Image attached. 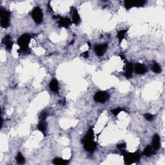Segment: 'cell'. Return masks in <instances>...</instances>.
I'll return each instance as SVG.
<instances>
[{
	"mask_svg": "<svg viewBox=\"0 0 165 165\" xmlns=\"http://www.w3.org/2000/svg\"><path fill=\"white\" fill-rule=\"evenodd\" d=\"M94 132L92 128H90L86 135L82 139L84 148L89 153H93L96 149L97 144L94 141Z\"/></svg>",
	"mask_w": 165,
	"mask_h": 165,
	"instance_id": "cell-1",
	"label": "cell"
},
{
	"mask_svg": "<svg viewBox=\"0 0 165 165\" xmlns=\"http://www.w3.org/2000/svg\"><path fill=\"white\" fill-rule=\"evenodd\" d=\"M30 39H31V36L28 34H25L19 37L18 40V44L20 48L18 52L24 54H26L30 52L29 45Z\"/></svg>",
	"mask_w": 165,
	"mask_h": 165,
	"instance_id": "cell-2",
	"label": "cell"
},
{
	"mask_svg": "<svg viewBox=\"0 0 165 165\" xmlns=\"http://www.w3.org/2000/svg\"><path fill=\"white\" fill-rule=\"evenodd\" d=\"M123 156L124 157V163L126 164H131L137 162L141 158L139 153L137 152V151L134 153H129L124 151L123 153Z\"/></svg>",
	"mask_w": 165,
	"mask_h": 165,
	"instance_id": "cell-3",
	"label": "cell"
},
{
	"mask_svg": "<svg viewBox=\"0 0 165 165\" xmlns=\"http://www.w3.org/2000/svg\"><path fill=\"white\" fill-rule=\"evenodd\" d=\"M11 12L3 8H1V26L3 28H7L10 25Z\"/></svg>",
	"mask_w": 165,
	"mask_h": 165,
	"instance_id": "cell-4",
	"label": "cell"
},
{
	"mask_svg": "<svg viewBox=\"0 0 165 165\" xmlns=\"http://www.w3.org/2000/svg\"><path fill=\"white\" fill-rule=\"evenodd\" d=\"M31 16L33 20L37 24H40L42 23L43 19V14L42 10L38 6H36L34 9Z\"/></svg>",
	"mask_w": 165,
	"mask_h": 165,
	"instance_id": "cell-5",
	"label": "cell"
},
{
	"mask_svg": "<svg viewBox=\"0 0 165 165\" xmlns=\"http://www.w3.org/2000/svg\"><path fill=\"white\" fill-rule=\"evenodd\" d=\"M109 99V95L105 91H99L96 93L94 97V99L97 103H104Z\"/></svg>",
	"mask_w": 165,
	"mask_h": 165,
	"instance_id": "cell-6",
	"label": "cell"
},
{
	"mask_svg": "<svg viewBox=\"0 0 165 165\" xmlns=\"http://www.w3.org/2000/svg\"><path fill=\"white\" fill-rule=\"evenodd\" d=\"M146 3V1H124V6L126 10H129L134 6L136 7H139V6H143Z\"/></svg>",
	"mask_w": 165,
	"mask_h": 165,
	"instance_id": "cell-7",
	"label": "cell"
},
{
	"mask_svg": "<svg viewBox=\"0 0 165 165\" xmlns=\"http://www.w3.org/2000/svg\"><path fill=\"white\" fill-rule=\"evenodd\" d=\"M108 48L107 44H101L95 46L94 50L97 56H102L105 53Z\"/></svg>",
	"mask_w": 165,
	"mask_h": 165,
	"instance_id": "cell-8",
	"label": "cell"
},
{
	"mask_svg": "<svg viewBox=\"0 0 165 165\" xmlns=\"http://www.w3.org/2000/svg\"><path fill=\"white\" fill-rule=\"evenodd\" d=\"M72 21L69 18H60L58 25L59 27H64V28H68L71 25Z\"/></svg>",
	"mask_w": 165,
	"mask_h": 165,
	"instance_id": "cell-9",
	"label": "cell"
},
{
	"mask_svg": "<svg viewBox=\"0 0 165 165\" xmlns=\"http://www.w3.org/2000/svg\"><path fill=\"white\" fill-rule=\"evenodd\" d=\"M71 12H72V23H74L75 25H77L79 24L81 21L80 16L77 12V9L74 7H71Z\"/></svg>",
	"mask_w": 165,
	"mask_h": 165,
	"instance_id": "cell-10",
	"label": "cell"
},
{
	"mask_svg": "<svg viewBox=\"0 0 165 165\" xmlns=\"http://www.w3.org/2000/svg\"><path fill=\"white\" fill-rule=\"evenodd\" d=\"M3 43L5 45L6 49L9 51H11L13 46V42L11 39V36H6L3 39Z\"/></svg>",
	"mask_w": 165,
	"mask_h": 165,
	"instance_id": "cell-11",
	"label": "cell"
},
{
	"mask_svg": "<svg viewBox=\"0 0 165 165\" xmlns=\"http://www.w3.org/2000/svg\"><path fill=\"white\" fill-rule=\"evenodd\" d=\"M134 70L137 74L141 75L144 74L147 72L146 67L141 63H136L134 66Z\"/></svg>",
	"mask_w": 165,
	"mask_h": 165,
	"instance_id": "cell-12",
	"label": "cell"
},
{
	"mask_svg": "<svg viewBox=\"0 0 165 165\" xmlns=\"http://www.w3.org/2000/svg\"><path fill=\"white\" fill-rule=\"evenodd\" d=\"M133 70L134 66L131 63H127L125 66V73H124V76H126V77H127V78H131L132 77Z\"/></svg>",
	"mask_w": 165,
	"mask_h": 165,
	"instance_id": "cell-13",
	"label": "cell"
},
{
	"mask_svg": "<svg viewBox=\"0 0 165 165\" xmlns=\"http://www.w3.org/2000/svg\"><path fill=\"white\" fill-rule=\"evenodd\" d=\"M152 148L156 150H157L160 148L161 145V141L160 137L157 134H155L152 138Z\"/></svg>",
	"mask_w": 165,
	"mask_h": 165,
	"instance_id": "cell-14",
	"label": "cell"
},
{
	"mask_svg": "<svg viewBox=\"0 0 165 165\" xmlns=\"http://www.w3.org/2000/svg\"><path fill=\"white\" fill-rule=\"evenodd\" d=\"M50 89L53 92L58 93L59 92V84L56 79H52L50 83Z\"/></svg>",
	"mask_w": 165,
	"mask_h": 165,
	"instance_id": "cell-15",
	"label": "cell"
},
{
	"mask_svg": "<svg viewBox=\"0 0 165 165\" xmlns=\"http://www.w3.org/2000/svg\"><path fill=\"white\" fill-rule=\"evenodd\" d=\"M53 163L56 165H65L69 163V161L61 159V158H56L53 160Z\"/></svg>",
	"mask_w": 165,
	"mask_h": 165,
	"instance_id": "cell-16",
	"label": "cell"
},
{
	"mask_svg": "<svg viewBox=\"0 0 165 165\" xmlns=\"http://www.w3.org/2000/svg\"><path fill=\"white\" fill-rule=\"evenodd\" d=\"M38 129L43 134H45L46 130V123L44 122V121H41V122H40L38 125Z\"/></svg>",
	"mask_w": 165,
	"mask_h": 165,
	"instance_id": "cell-17",
	"label": "cell"
},
{
	"mask_svg": "<svg viewBox=\"0 0 165 165\" xmlns=\"http://www.w3.org/2000/svg\"><path fill=\"white\" fill-rule=\"evenodd\" d=\"M126 32H127V30H120V31L117 32V36L119 41V43L122 42V41L124 39Z\"/></svg>",
	"mask_w": 165,
	"mask_h": 165,
	"instance_id": "cell-18",
	"label": "cell"
},
{
	"mask_svg": "<svg viewBox=\"0 0 165 165\" xmlns=\"http://www.w3.org/2000/svg\"><path fill=\"white\" fill-rule=\"evenodd\" d=\"M153 154V150L152 148L150 146H147L143 151V155L146 157L151 156Z\"/></svg>",
	"mask_w": 165,
	"mask_h": 165,
	"instance_id": "cell-19",
	"label": "cell"
},
{
	"mask_svg": "<svg viewBox=\"0 0 165 165\" xmlns=\"http://www.w3.org/2000/svg\"><path fill=\"white\" fill-rule=\"evenodd\" d=\"M16 161L19 164H23L25 163V159L24 157L23 156L21 153H18L16 156Z\"/></svg>",
	"mask_w": 165,
	"mask_h": 165,
	"instance_id": "cell-20",
	"label": "cell"
},
{
	"mask_svg": "<svg viewBox=\"0 0 165 165\" xmlns=\"http://www.w3.org/2000/svg\"><path fill=\"white\" fill-rule=\"evenodd\" d=\"M151 69H152L153 72L155 73H160L161 72V66L157 63H154L152 66H151Z\"/></svg>",
	"mask_w": 165,
	"mask_h": 165,
	"instance_id": "cell-21",
	"label": "cell"
},
{
	"mask_svg": "<svg viewBox=\"0 0 165 165\" xmlns=\"http://www.w3.org/2000/svg\"><path fill=\"white\" fill-rule=\"evenodd\" d=\"M123 110L121 109V108H116L115 109H113L111 110V112L113 114L114 116H117L119 115V114L121 113V112H122Z\"/></svg>",
	"mask_w": 165,
	"mask_h": 165,
	"instance_id": "cell-22",
	"label": "cell"
},
{
	"mask_svg": "<svg viewBox=\"0 0 165 165\" xmlns=\"http://www.w3.org/2000/svg\"><path fill=\"white\" fill-rule=\"evenodd\" d=\"M144 117H145V119L147 121H152L154 119V116L152 115V114H149V113L144 114Z\"/></svg>",
	"mask_w": 165,
	"mask_h": 165,
	"instance_id": "cell-23",
	"label": "cell"
},
{
	"mask_svg": "<svg viewBox=\"0 0 165 165\" xmlns=\"http://www.w3.org/2000/svg\"><path fill=\"white\" fill-rule=\"evenodd\" d=\"M126 143H124L118 144L117 146V149H118L119 150H124V149H126Z\"/></svg>",
	"mask_w": 165,
	"mask_h": 165,
	"instance_id": "cell-24",
	"label": "cell"
},
{
	"mask_svg": "<svg viewBox=\"0 0 165 165\" xmlns=\"http://www.w3.org/2000/svg\"><path fill=\"white\" fill-rule=\"evenodd\" d=\"M46 116H47V114L45 112H43L41 114H40L39 115V119L41 121H44L45 120V119L46 118Z\"/></svg>",
	"mask_w": 165,
	"mask_h": 165,
	"instance_id": "cell-25",
	"label": "cell"
},
{
	"mask_svg": "<svg viewBox=\"0 0 165 165\" xmlns=\"http://www.w3.org/2000/svg\"><path fill=\"white\" fill-rule=\"evenodd\" d=\"M82 56H83L85 58H87L89 57V52L88 51H86L85 52H83L82 54Z\"/></svg>",
	"mask_w": 165,
	"mask_h": 165,
	"instance_id": "cell-26",
	"label": "cell"
}]
</instances>
